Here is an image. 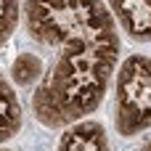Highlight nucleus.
<instances>
[{
  "instance_id": "obj_1",
  "label": "nucleus",
  "mask_w": 151,
  "mask_h": 151,
  "mask_svg": "<svg viewBox=\"0 0 151 151\" xmlns=\"http://www.w3.org/2000/svg\"><path fill=\"white\" fill-rule=\"evenodd\" d=\"M24 29L53 50L35 85L32 111L45 127H66L93 114L106 98L119 64V27L104 0H24Z\"/></svg>"
},
{
  "instance_id": "obj_2",
  "label": "nucleus",
  "mask_w": 151,
  "mask_h": 151,
  "mask_svg": "<svg viewBox=\"0 0 151 151\" xmlns=\"http://www.w3.org/2000/svg\"><path fill=\"white\" fill-rule=\"evenodd\" d=\"M114 127L122 138L151 130V58L133 53L119 64L114 82Z\"/></svg>"
},
{
  "instance_id": "obj_3",
  "label": "nucleus",
  "mask_w": 151,
  "mask_h": 151,
  "mask_svg": "<svg viewBox=\"0 0 151 151\" xmlns=\"http://www.w3.org/2000/svg\"><path fill=\"white\" fill-rule=\"evenodd\" d=\"M117 27L135 42H151V0H106Z\"/></svg>"
},
{
  "instance_id": "obj_4",
  "label": "nucleus",
  "mask_w": 151,
  "mask_h": 151,
  "mask_svg": "<svg viewBox=\"0 0 151 151\" xmlns=\"http://www.w3.org/2000/svg\"><path fill=\"white\" fill-rule=\"evenodd\" d=\"M56 151H111V143L101 122L80 119L74 125H66V130L58 138Z\"/></svg>"
},
{
  "instance_id": "obj_5",
  "label": "nucleus",
  "mask_w": 151,
  "mask_h": 151,
  "mask_svg": "<svg viewBox=\"0 0 151 151\" xmlns=\"http://www.w3.org/2000/svg\"><path fill=\"white\" fill-rule=\"evenodd\" d=\"M24 125V109L13 90V82L0 74V143L19 135Z\"/></svg>"
},
{
  "instance_id": "obj_6",
  "label": "nucleus",
  "mask_w": 151,
  "mask_h": 151,
  "mask_svg": "<svg viewBox=\"0 0 151 151\" xmlns=\"http://www.w3.org/2000/svg\"><path fill=\"white\" fill-rule=\"evenodd\" d=\"M45 74V64H42V58L40 56H35V53H19L16 58H13V64H11V77H13V82L19 85V88H32V85H37L40 82V77Z\"/></svg>"
},
{
  "instance_id": "obj_7",
  "label": "nucleus",
  "mask_w": 151,
  "mask_h": 151,
  "mask_svg": "<svg viewBox=\"0 0 151 151\" xmlns=\"http://www.w3.org/2000/svg\"><path fill=\"white\" fill-rule=\"evenodd\" d=\"M19 21H21L19 0H0V48L11 40V35L16 32Z\"/></svg>"
},
{
  "instance_id": "obj_8",
  "label": "nucleus",
  "mask_w": 151,
  "mask_h": 151,
  "mask_svg": "<svg viewBox=\"0 0 151 151\" xmlns=\"http://www.w3.org/2000/svg\"><path fill=\"white\" fill-rule=\"evenodd\" d=\"M141 151H151V138L146 141V143H143V146H141Z\"/></svg>"
},
{
  "instance_id": "obj_9",
  "label": "nucleus",
  "mask_w": 151,
  "mask_h": 151,
  "mask_svg": "<svg viewBox=\"0 0 151 151\" xmlns=\"http://www.w3.org/2000/svg\"><path fill=\"white\" fill-rule=\"evenodd\" d=\"M0 151H13V149H0Z\"/></svg>"
}]
</instances>
